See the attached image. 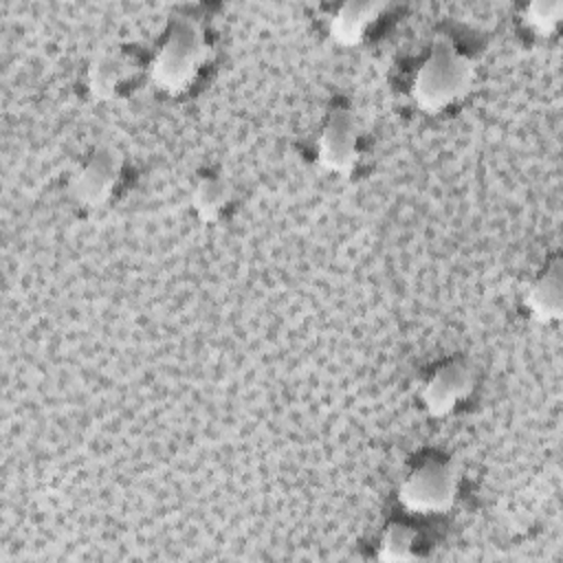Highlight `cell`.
Segmentation results:
<instances>
[{"instance_id": "cell-9", "label": "cell", "mask_w": 563, "mask_h": 563, "mask_svg": "<svg viewBox=\"0 0 563 563\" xmlns=\"http://www.w3.org/2000/svg\"><path fill=\"white\" fill-rule=\"evenodd\" d=\"M132 62L123 51L106 48L97 53L86 70V88L95 101L114 99L132 79Z\"/></svg>"}, {"instance_id": "cell-4", "label": "cell", "mask_w": 563, "mask_h": 563, "mask_svg": "<svg viewBox=\"0 0 563 563\" xmlns=\"http://www.w3.org/2000/svg\"><path fill=\"white\" fill-rule=\"evenodd\" d=\"M361 139L363 130L356 114L345 106L332 108L323 119L314 143L319 167L336 176L352 174L361 158Z\"/></svg>"}, {"instance_id": "cell-5", "label": "cell", "mask_w": 563, "mask_h": 563, "mask_svg": "<svg viewBox=\"0 0 563 563\" xmlns=\"http://www.w3.org/2000/svg\"><path fill=\"white\" fill-rule=\"evenodd\" d=\"M477 372L460 356L438 363L420 387V402L431 418H446L457 411L475 391Z\"/></svg>"}, {"instance_id": "cell-1", "label": "cell", "mask_w": 563, "mask_h": 563, "mask_svg": "<svg viewBox=\"0 0 563 563\" xmlns=\"http://www.w3.org/2000/svg\"><path fill=\"white\" fill-rule=\"evenodd\" d=\"M475 62L451 37L438 35L409 81V97L424 114L460 103L475 84Z\"/></svg>"}, {"instance_id": "cell-3", "label": "cell", "mask_w": 563, "mask_h": 563, "mask_svg": "<svg viewBox=\"0 0 563 563\" xmlns=\"http://www.w3.org/2000/svg\"><path fill=\"white\" fill-rule=\"evenodd\" d=\"M462 488V468L455 460L429 455L416 462L400 479L396 499L400 508L418 517H440L453 510Z\"/></svg>"}, {"instance_id": "cell-7", "label": "cell", "mask_w": 563, "mask_h": 563, "mask_svg": "<svg viewBox=\"0 0 563 563\" xmlns=\"http://www.w3.org/2000/svg\"><path fill=\"white\" fill-rule=\"evenodd\" d=\"M523 306L532 321L541 325L559 323L563 314V264L561 257H552L543 271L530 282Z\"/></svg>"}, {"instance_id": "cell-8", "label": "cell", "mask_w": 563, "mask_h": 563, "mask_svg": "<svg viewBox=\"0 0 563 563\" xmlns=\"http://www.w3.org/2000/svg\"><path fill=\"white\" fill-rule=\"evenodd\" d=\"M387 11V2L376 0H347L334 9L328 18V35L339 46H356L361 44L372 26Z\"/></svg>"}, {"instance_id": "cell-2", "label": "cell", "mask_w": 563, "mask_h": 563, "mask_svg": "<svg viewBox=\"0 0 563 563\" xmlns=\"http://www.w3.org/2000/svg\"><path fill=\"white\" fill-rule=\"evenodd\" d=\"M209 57L211 44L200 20L189 15L176 18L150 59V81L158 92L180 97L196 86Z\"/></svg>"}, {"instance_id": "cell-11", "label": "cell", "mask_w": 563, "mask_h": 563, "mask_svg": "<svg viewBox=\"0 0 563 563\" xmlns=\"http://www.w3.org/2000/svg\"><path fill=\"white\" fill-rule=\"evenodd\" d=\"M376 559L385 563H409L422 559V534L405 521H389L378 534Z\"/></svg>"}, {"instance_id": "cell-12", "label": "cell", "mask_w": 563, "mask_h": 563, "mask_svg": "<svg viewBox=\"0 0 563 563\" xmlns=\"http://www.w3.org/2000/svg\"><path fill=\"white\" fill-rule=\"evenodd\" d=\"M563 18V2L561 0H534L523 4L521 9V22L526 29H530L534 35L548 37L552 35Z\"/></svg>"}, {"instance_id": "cell-6", "label": "cell", "mask_w": 563, "mask_h": 563, "mask_svg": "<svg viewBox=\"0 0 563 563\" xmlns=\"http://www.w3.org/2000/svg\"><path fill=\"white\" fill-rule=\"evenodd\" d=\"M123 180V158L114 147H95L70 176V196L86 209L108 205Z\"/></svg>"}, {"instance_id": "cell-10", "label": "cell", "mask_w": 563, "mask_h": 563, "mask_svg": "<svg viewBox=\"0 0 563 563\" xmlns=\"http://www.w3.org/2000/svg\"><path fill=\"white\" fill-rule=\"evenodd\" d=\"M231 200H233V185L216 172H207L198 176L191 189V207L198 220L202 222L220 220L229 209Z\"/></svg>"}]
</instances>
